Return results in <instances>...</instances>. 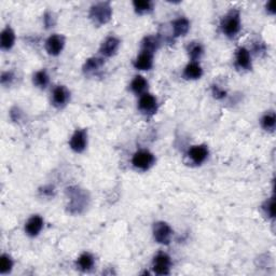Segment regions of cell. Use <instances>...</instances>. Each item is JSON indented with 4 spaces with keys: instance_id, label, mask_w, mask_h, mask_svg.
I'll return each mask as SVG.
<instances>
[{
    "instance_id": "obj_3",
    "label": "cell",
    "mask_w": 276,
    "mask_h": 276,
    "mask_svg": "<svg viewBox=\"0 0 276 276\" xmlns=\"http://www.w3.org/2000/svg\"><path fill=\"white\" fill-rule=\"evenodd\" d=\"M112 8L109 2H97L93 4L90 10V17L93 23L101 26L110 21Z\"/></svg>"
},
{
    "instance_id": "obj_21",
    "label": "cell",
    "mask_w": 276,
    "mask_h": 276,
    "mask_svg": "<svg viewBox=\"0 0 276 276\" xmlns=\"http://www.w3.org/2000/svg\"><path fill=\"white\" fill-rule=\"evenodd\" d=\"M104 66V60L100 57H91L86 60V62L83 65V71L86 75H91L100 70V69Z\"/></svg>"
},
{
    "instance_id": "obj_2",
    "label": "cell",
    "mask_w": 276,
    "mask_h": 276,
    "mask_svg": "<svg viewBox=\"0 0 276 276\" xmlns=\"http://www.w3.org/2000/svg\"><path fill=\"white\" fill-rule=\"evenodd\" d=\"M67 193L69 195L68 209L71 214H80L87 206V194L86 191L79 188H69Z\"/></svg>"
},
{
    "instance_id": "obj_22",
    "label": "cell",
    "mask_w": 276,
    "mask_h": 276,
    "mask_svg": "<svg viewBox=\"0 0 276 276\" xmlns=\"http://www.w3.org/2000/svg\"><path fill=\"white\" fill-rule=\"evenodd\" d=\"M160 47V40L159 38L155 36H147L141 41V51H147L150 53H154L159 49Z\"/></svg>"
},
{
    "instance_id": "obj_6",
    "label": "cell",
    "mask_w": 276,
    "mask_h": 276,
    "mask_svg": "<svg viewBox=\"0 0 276 276\" xmlns=\"http://www.w3.org/2000/svg\"><path fill=\"white\" fill-rule=\"evenodd\" d=\"M87 146V132L86 130H77L69 140V147L76 154H81Z\"/></svg>"
},
{
    "instance_id": "obj_4",
    "label": "cell",
    "mask_w": 276,
    "mask_h": 276,
    "mask_svg": "<svg viewBox=\"0 0 276 276\" xmlns=\"http://www.w3.org/2000/svg\"><path fill=\"white\" fill-rule=\"evenodd\" d=\"M132 163L137 170L147 171L154 166V164L155 163V157L150 151L139 150L135 152L134 155H133Z\"/></svg>"
},
{
    "instance_id": "obj_30",
    "label": "cell",
    "mask_w": 276,
    "mask_h": 276,
    "mask_svg": "<svg viewBox=\"0 0 276 276\" xmlns=\"http://www.w3.org/2000/svg\"><path fill=\"white\" fill-rule=\"evenodd\" d=\"M265 210H267V214H269L270 217H274V215H275V201H274L273 198L271 199L269 202H267V208H265Z\"/></svg>"
},
{
    "instance_id": "obj_26",
    "label": "cell",
    "mask_w": 276,
    "mask_h": 276,
    "mask_svg": "<svg viewBox=\"0 0 276 276\" xmlns=\"http://www.w3.org/2000/svg\"><path fill=\"white\" fill-rule=\"evenodd\" d=\"M276 124V118L274 112H268L262 117L261 119V126L263 127L265 131H273L275 129Z\"/></svg>"
},
{
    "instance_id": "obj_12",
    "label": "cell",
    "mask_w": 276,
    "mask_h": 276,
    "mask_svg": "<svg viewBox=\"0 0 276 276\" xmlns=\"http://www.w3.org/2000/svg\"><path fill=\"white\" fill-rule=\"evenodd\" d=\"M119 47H120L119 39L115 36H110L107 37L105 40L103 41L102 46L100 48V52L104 56L111 57L115 55L118 50H119Z\"/></svg>"
},
{
    "instance_id": "obj_20",
    "label": "cell",
    "mask_w": 276,
    "mask_h": 276,
    "mask_svg": "<svg viewBox=\"0 0 276 276\" xmlns=\"http://www.w3.org/2000/svg\"><path fill=\"white\" fill-rule=\"evenodd\" d=\"M95 264V259L90 253H83L77 260V267L81 271H90Z\"/></svg>"
},
{
    "instance_id": "obj_31",
    "label": "cell",
    "mask_w": 276,
    "mask_h": 276,
    "mask_svg": "<svg viewBox=\"0 0 276 276\" xmlns=\"http://www.w3.org/2000/svg\"><path fill=\"white\" fill-rule=\"evenodd\" d=\"M43 21H44V24H46L47 27H53L54 24H55V22H54L53 14L50 13V12L46 13V16H44V17H43Z\"/></svg>"
},
{
    "instance_id": "obj_25",
    "label": "cell",
    "mask_w": 276,
    "mask_h": 276,
    "mask_svg": "<svg viewBox=\"0 0 276 276\" xmlns=\"http://www.w3.org/2000/svg\"><path fill=\"white\" fill-rule=\"evenodd\" d=\"M133 7L138 14H145L152 11L154 4L149 0H135L133 1Z\"/></svg>"
},
{
    "instance_id": "obj_10",
    "label": "cell",
    "mask_w": 276,
    "mask_h": 276,
    "mask_svg": "<svg viewBox=\"0 0 276 276\" xmlns=\"http://www.w3.org/2000/svg\"><path fill=\"white\" fill-rule=\"evenodd\" d=\"M209 151L208 148L205 145H198L191 147L188 151V156L191 162L195 165H201L204 163L207 157H208Z\"/></svg>"
},
{
    "instance_id": "obj_32",
    "label": "cell",
    "mask_w": 276,
    "mask_h": 276,
    "mask_svg": "<svg viewBox=\"0 0 276 276\" xmlns=\"http://www.w3.org/2000/svg\"><path fill=\"white\" fill-rule=\"evenodd\" d=\"M41 192H42V194L46 195V196H53L55 190H54L52 186H46V187H43V189L41 190Z\"/></svg>"
},
{
    "instance_id": "obj_18",
    "label": "cell",
    "mask_w": 276,
    "mask_h": 276,
    "mask_svg": "<svg viewBox=\"0 0 276 276\" xmlns=\"http://www.w3.org/2000/svg\"><path fill=\"white\" fill-rule=\"evenodd\" d=\"M202 76H203V69L199 63L191 62L185 67L184 78L187 80H198Z\"/></svg>"
},
{
    "instance_id": "obj_15",
    "label": "cell",
    "mask_w": 276,
    "mask_h": 276,
    "mask_svg": "<svg viewBox=\"0 0 276 276\" xmlns=\"http://www.w3.org/2000/svg\"><path fill=\"white\" fill-rule=\"evenodd\" d=\"M172 36L175 38L186 36L190 29V22L188 18L186 17H179L172 21Z\"/></svg>"
},
{
    "instance_id": "obj_14",
    "label": "cell",
    "mask_w": 276,
    "mask_h": 276,
    "mask_svg": "<svg viewBox=\"0 0 276 276\" xmlns=\"http://www.w3.org/2000/svg\"><path fill=\"white\" fill-rule=\"evenodd\" d=\"M133 65L136 69H139V70H150L152 66H154V53L140 51V53L135 58V61L133 62Z\"/></svg>"
},
{
    "instance_id": "obj_19",
    "label": "cell",
    "mask_w": 276,
    "mask_h": 276,
    "mask_svg": "<svg viewBox=\"0 0 276 276\" xmlns=\"http://www.w3.org/2000/svg\"><path fill=\"white\" fill-rule=\"evenodd\" d=\"M131 91L137 95L145 94L148 88V81L142 76H135L131 82Z\"/></svg>"
},
{
    "instance_id": "obj_16",
    "label": "cell",
    "mask_w": 276,
    "mask_h": 276,
    "mask_svg": "<svg viewBox=\"0 0 276 276\" xmlns=\"http://www.w3.org/2000/svg\"><path fill=\"white\" fill-rule=\"evenodd\" d=\"M14 43H16V33L13 29L7 26L4 29H2L1 36H0V46L4 51H9L13 48Z\"/></svg>"
},
{
    "instance_id": "obj_24",
    "label": "cell",
    "mask_w": 276,
    "mask_h": 276,
    "mask_svg": "<svg viewBox=\"0 0 276 276\" xmlns=\"http://www.w3.org/2000/svg\"><path fill=\"white\" fill-rule=\"evenodd\" d=\"M188 53L189 56L192 60V62L199 61L201 56L203 55L204 49L202 47V44L199 42H192L188 46Z\"/></svg>"
},
{
    "instance_id": "obj_13",
    "label": "cell",
    "mask_w": 276,
    "mask_h": 276,
    "mask_svg": "<svg viewBox=\"0 0 276 276\" xmlns=\"http://www.w3.org/2000/svg\"><path fill=\"white\" fill-rule=\"evenodd\" d=\"M43 224L44 221L41 216L39 215L32 216L25 224L26 234L28 236H31V238H34V236L39 235V233H40L41 230L43 229Z\"/></svg>"
},
{
    "instance_id": "obj_9",
    "label": "cell",
    "mask_w": 276,
    "mask_h": 276,
    "mask_svg": "<svg viewBox=\"0 0 276 276\" xmlns=\"http://www.w3.org/2000/svg\"><path fill=\"white\" fill-rule=\"evenodd\" d=\"M138 109L145 115H155L157 110L156 98L149 93L140 95L139 102H138Z\"/></svg>"
},
{
    "instance_id": "obj_33",
    "label": "cell",
    "mask_w": 276,
    "mask_h": 276,
    "mask_svg": "<svg viewBox=\"0 0 276 276\" xmlns=\"http://www.w3.org/2000/svg\"><path fill=\"white\" fill-rule=\"evenodd\" d=\"M267 9L269 10V11L272 13V14H274L275 13V9H274V1H270V2H268V4H267Z\"/></svg>"
},
{
    "instance_id": "obj_11",
    "label": "cell",
    "mask_w": 276,
    "mask_h": 276,
    "mask_svg": "<svg viewBox=\"0 0 276 276\" xmlns=\"http://www.w3.org/2000/svg\"><path fill=\"white\" fill-rule=\"evenodd\" d=\"M70 100V93L65 86H58L52 92V104L56 108H63Z\"/></svg>"
},
{
    "instance_id": "obj_8",
    "label": "cell",
    "mask_w": 276,
    "mask_h": 276,
    "mask_svg": "<svg viewBox=\"0 0 276 276\" xmlns=\"http://www.w3.org/2000/svg\"><path fill=\"white\" fill-rule=\"evenodd\" d=\"M65 46V38L62 34H52L46 41V50L52 56H57L62 53Z\"/></svg>"
},
{
    "instance_id": "obj_7",
    "label": "cell",
    "mask_w": 276,
    "mask_h": 276,
    "mask_svg": "<svg viewBox=\"0 0 276 276\" xmlns=\"http://www.w3.org/2000/svg\"><path fill=\"white\" fill-rule=\"evenodd\" d=\"M172 267V260L171 257L165 253H159L155 259L154 263H152V268L157 275H167L170 274Z\"/></svg>"
},
{
    "instance_id": "obj_29",
    "label": "cell",
    "mask_w": 276,
    "mask_h": 276,
    "mask_svg": "<svg viewBox=\"0 0 276 276\" xmlns=\"http://www.w3.org/2000/svg\"><path fill=\"white\" fill-rule=\"evenodd\" d=\"M211 91H213V95L217 100H221V98H224L226 95V92L224 90V88H221L218 86H213L211 87Z\"/></svg>"
},
{
    "instance_id": "obj_17",
    "label": "cell",
    "mask_w": 276,
    "mask_h": 276,
    "mask_svg": "<svg viewBox=\"0 0 276 276\" xmlns=\"http://www.w3.org/2000/svg\"><path fill=\"white\" fill-rule=\"evenodd\" d=\"M235 64L240 69H249L251 67L250 53L246 48L238 49L235 54Z\"/></svg>"
},
{
    "instance_id": "obj_28",
    "label": "cell",
    "mask_w": 276,
    "mask_h": 276,
    "mask_svg": "<svg viewBox=\"0 0 276 276\" xmlns=\"http://www.w3.org/2000/svg\"><path fill=\"white\" fill-rule=\"evenodd\" d=\"M14 80V73L12 71H4L2 72L1 75V79H0V81H1V85L3 86H11V83Z\"/></svg>"
},
{
    "instance_id": "obj_5",
    "label": "cell",
    "mask_w": 276,
    "mask_h": 276,
    "mask_svg": "<svg viewBox=\"0 0 276 276\" xmlns=\"http://www.w3.org/2000/svg\"><path fill=\"white\" fill-rule=\"evenodd\" d=\"M172 235V230L164 221H159L154 225V238L156 243L167 245L170 244Z\"/></svg>"
},
{
    "instance_id": "obj_23",
    "label": "cell",
    "mask_w": 276,
    "mask_h": 276,
    "mask_svg": "<svg viewBox=\"0 0 276 276\" xmlns=\"http://www.w3.org/2000/svg\"><path fill=\"white\" fill-rule=\"evenodd\" d=\"M49 82H50V77H49L47 70L41 69V70L34 72V75L33 77V83L37 87L46 88L49 86Z\"/></svg>"
},
{
    "instance_id": "obj_27",
    "label": "cell",
    "mask_w": 276,
    "mask_h": 276,
    "mask_svg": "<svg viewBox=\"0 0 276 276\" xmlns=\"http://www.w3.org/2000/svg\"><path fill=\"white\" fill-rule=\"evenodd\" d=\"M13 268V260L9 255L3 254L0 257V273L1 274H8L11 272Z\"/></svg>"
},
{
    "instance_id": "obj_1",
    "label": "cell",
    "mask_w": 276,
    "mask_h": 276,
    "mask_svg": "<svg viewBox=\"0 0 276 276\" xmlns=\"http://www.w3.org/2000/svg\"><path fill=\"white\" fill-rule=\"evenodd\" d=\"M221 31L226 37L233 38L241 31L242 23H241V13L239 10L232 9L231 11L225 14L220 23Z\"/></svg>"
}]
</instances>
